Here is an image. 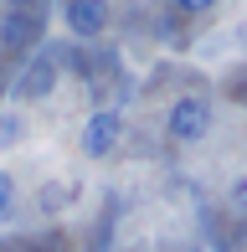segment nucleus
<instances>
[{"mask_svg":"<svg viewBox=\"0 0 247 252\" xmlns=\"http://www.w3.org/2000/svg\"><path fill=\"white\" fill-rule=\"evenodd\" d=\"M165 129H170V139H181V144L206 139V134H211V103H206V98H196V93L175 98V103H170V113H165Z\"/></svg>","mask_w":247,"mask_h":252,"instance_id":"obj_1","label":"nucleus"},{"mask_svg":"<svg viewBox=\"0 0 247 252\" xmlns=\"http://www.w3.org/2000/svg\"><path fill=\"white\" fill-rule=\"evenodd\" d=\"M124 144V119L114 108H103V113H93V119L83 124V155L88 159H108Z\"/></svg>","mask_w":247,"mask_h":252,"instance_id":"obj_2","label":"nucleus"},{"mask_svg":"<svg viewBox=\"0 0 247 252\" xmlns=\"http://www.w3.org/2000/svg\"><path fill=\"white\" fill-rule=\"evenodd\" d=\"M62 21H67V31H72L77 41H93V36L108 31L114 10H108V0H67V5H62Z\"/></svg>","mask_w":247,"mask_h":252,"instance_id":"obj_3","label":"nucleus"},{"mask_svg":"<svg viewBox=\"0 0 247 252\" xmlns=\"http://www.w3.org/2000/svg\"><path fill=\"white\" fill-rule=\"evenodd\" d=\"M57 77H62V67H57V57H31L26 62V72L16 77V88H10V98H21V103H31V98H47L52 88H57Z\"/></svg>","mask_w":247,"mask_h":252,"instance_id":"obj_4","label":"nucleus"},{"mask_svg":"<svg viewBox=\"0 0 247 252\" xmlns=\"http://www.w3.org/2000/svg\"><path fill=\"white\" fill-rule=\"evenodd\" d=\"M36 36H41V21L31 16V10H10L5 26H0V41H5V47H31Z\"/></svg>","mask_w":247,"mask_h":252,"instance_id":"obj_5","label":"nucleus"},{"mask_svg":"<svg viewBox=\"0 0 247 252\" xmlns=\"http://www.w3.org/2000/svg\"><path fill=\"white\" fill-rule=\"evenodd\" d=\"M10 206H16V180L0 170V221H10Z\"/></svg>","mask_w":247,"mask_h":252,"instance_id":"obj_6","label":"nucleus"},{"mask_svg":"<svg viewBox=\"0 0 247 252\" xmlns=\"http://www.w3.org/2000/svg\"><path fill=\"white\" fill-rule=\"evenodd\" d=\"M21 134H26V124H21L16 113H10V119H0V150H5V144H16Z\"/></svg>","mask_w":247,"mask_h":252,"instance_id":"obj_7","label":"nucleus"},{"mask_svg":"<svg viewBox=\"0 0 247 252\" xmlns=\"http://www.w3.org/2000/svg\"><path fill=\"white\" fill-rule=\"evenodd\" d=\"M232 211H237V216H247V175L237 180V186H232Z\"/></svg>","mask_w":247,"mask_h":252,"instance_id":"obj_8","label":"nucleus"},{"mask_svg":"<svg viewBox=\"0 0 247 252\" xmlns=\"http://www.w3.org/2000/svg\"><path fill=\"white\" fill-rule=\"evenodd\" d=\"M175 5H181L185 16H201V10H211V5H216V0H175Z\"/></svg>","mask_w":247,"mask_h":252,"instance_id":"obj_9","label":"nucleus"},{"mask_svg":"<svg viewBox=\"0 0 247 252\" xmlns=\"http://www.w3.org/2000/svg\"><path fill=\"white\" fill-rule=\"evenodd\" d=\"M211 252H227V247H211Z\"/></svg>","mask_w":247,"mask_h":252,"instance_id":"obj_10","label":"nucleus"}]
</instances>
